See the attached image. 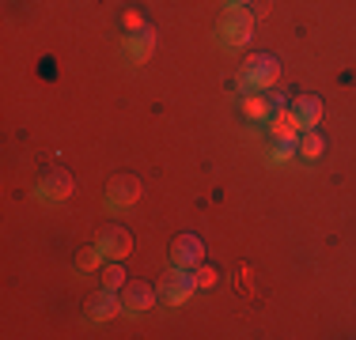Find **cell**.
Listing matches in <instances>:
<instances>
[{
	"label": "cell",
	"instance_id": "1",
	"mask_svg": "<svg viewBox=\"0 0 356 340\" xmlns=\"http://www.w3.org/2000/svg\"><path fill=\"white\" fill-rule=\"evenodd\" d=\"M277 76H281V61L273 53H254L239 68V87H243V95L247 91H269L277 83Z\"/></svg>",
	"mask_w": 356,
	"mask_h": 340
},
{
	"label": "cell",
	"instance_id": "2",
	"mask_svg": "<svg viewBox=\"0 0 356 340\" xmlns=\"http://www.w3.org/2000/svg\"><path fill=\"white\" fill-rule=\"evenodd\" d=\"M193 287H197V269H182V265H171V272H163V280H159V299L167 306H182L186 299L193 295Z\"/></svg>",
	"mask_w": 356,
	"mask_h": 340
},
{
	"label": "cell",
	"instance_id": "3",
	"mask_svg": "<svg viewBox=\"0 0 356 340\" xmlns=\"http://www.w3.org/2000/svg\"><path fill=\"white\" fill-rule=\"evenodd\" d=\"M250 38H254V12H247V8H232L227 19L220 23V42H224L227 49H239V46H247Z\"/></svg>",
	"mask_w": 356,
	"mask_h": 340
},
{
	"label": "cell",
	"instance_id": "4",
	"mask_svg": "<svg viewBox=\"0 0 356 340\" xmlns=\"http://www.w3.org/2000/svg\"><path fill=\"white\" fill-rule=\"evenodd\" d=\"M95 250L110 261H125L133 253V235L125 231V227H118V223H106L95 238Z\"/></svg>",
	"mask_w": 356,
	"mask_h": 340
},
{
	"label": "cell",
	"instance_id": "5",
	"mask_svg": "<svg viewBox=\"0 0 356 340\" xmlns=\"http://www.w3.org/2000/svg\"><path fill=\"white\" fill-rule=\"evenodd\" d=\"M205 261V242L197 235H178L171 242V265H182V269H197Z\"/></svg>",
	"mask_w": 356,
	"mask_h": 340
},
{
	"label": "cell",
	"instance_id": "6",
	"mask_svg": "<svg viewBox=\"0 0 356 340\" xmlns=\"http://www.w3.org/2000/svg\"><path fill=\"white\" fill-rule=\"evenodd\" d=\"M122 303H125V314H144L156 303V287L144 284V280H129V284L122 287Z\"/></svg>",
	"mask_w": 356,
	"mask_h": 340
},
{
	"label": "cell",
	"instance_id": "7",
	"mask_svg": "<svg viewBox=\"0 0 356 340\" xmlns=\"http://www.w3.org/2000/svg\"><path fill=\"white\" fill-rule=\"evenodd\" d=\"M72 193V174L69 170H46L38 182V201H65Z\"/></svg>",
	"mask_w": 356,
	"mask_h": 340
},
{
	"label": "cell",
	"instance_id": "8",
	"mask_svg": "<svg viewBox=\"0 0 356 340\" xmlns=\"http://www.w3.org/2000/svg\"><path fill=\"white\" fill-rule=\"evenodd\" d=\"M137 197H140V178H133V174H118L114 182H110V189H106L110 208H129Z\"/></svg>",
	"mask_w": 356,
	"mask_h": 340
},
{
	"label": "cell",
	"instance_id": "9",
	"mask_svg": "<svg viewBox=\"0 0 356 340\" xmlns=\"http://www.w3.org/2000/svg\"><path fill=\"white\" fill-rule=\"evenodd\" d=\"M292 114H296V121H300V129H315L322 121V99L318 95H296Z\"/></svg>",
	"mask_w": 356,
	"mask_h": 340
},
{
	"label": "cell",
	"instance_id": "10",
	"mask_svg": "<svg viewBox=\"0 0 356 340\" xmlns=\"http://www.w3.org/2000/svg\"><path fill=\"white\" fill-rule=\"evenodd\" d=\"M88 310H91V318H95V321H106V318H114V314H122L125 303H122V295H118L114 287H103V291L91 299Z\"/></svg>",
	"mask_w": 356,
	"mask_h": 340
},
{
	"label": "cell",
	"instance_id": "11",
	"mask_svg": "<svg viewBox=\"0 0 356 340\" xmlns=\"http://www.w3.org/2000/svg\"><path fill=\"white\" fill-rule=\"evenodd\" d=\"M243 114H247L250 121H269V117L277 114V106L266 91H247V95H243Z\"/></svg>",
	"mask_w": 356,
	"mask_h": 340
},
{
	"label": "cell",
	"instance_id": "12",
	"mask_svg": "<svg viewBox=\"0 0 356 340\" xmlns=\"http://www.w3.org/2000/svg\"><path fill=\"white\" fill-rule=\"evenodd\" d=\"M125 49H129L137 61H148L152 57V49H156V31L144 23V27H137V31H129V38H125Z\"/></svg>",
	"mask_w": 356,
	"mask_h": 340
},
{
	"label": "cell",
	"instance_id": "13",
	"mask_svg": "<svg viewBox=\"0 0 356 340\" xmlns=\"http://www.w3.org/2000/svg\"><path fill=\"white\" fill-rule=\"evenodd\" d=\"M269 129H273V136H277V140H284V136H296V129H300V121H296L292 106L277 110V114L269 117Z\"/></svg>",
	"mask_w": 356,
	"mask_h": 340
},
{
	"label": "cell",
	"instance_id": "14",
	"mask_svg": "<svg viewBox=\"0 0 356 340\" xmlns=\"http://www.w3.org/2000/svg\"><path fill=\"white\" fill-rule=\"evenodd\" d=\"M326 151V136L318 129H303V140H300V155L303 159H318Z\"/></svg>",
	"mask_w": 356,
	"mask_h": 340
},
{
	"label": "cell",
	"instance_id": "15",
	"mask_svg": "<svg viewBox=\"0 0 356 340\" xmlns=\"http://www.w3.org/2000/svg\"><path fill=\"white\" fill-rule=\"evenodd\" d=\"M125 284H129V276H125L122 261H110V265L103 269V287H114V291H122Z\"/></svg>",
	"mask_w": 356,
	"mask_h": 340
},
{
	"label": "cell",
	"instance_id": "16",
	"mask_svg": "<svg viewBox=\"0 0 356 340\" xmlns=\"http://www.w3.org/2000/svg\"><path fill=\"white\" fill-rule=\"evenodd\" d=\"M296 151H300V144H296V136H284V140H277V148H273V159H277V163H284V159H292Z\"/></svg>",
	"mask_w": 356,
	"mask_h": 340
},
{
	"label": "cell",
	"instance_id": "17",
	"mask_svg": "<svg viewBox=\"0 0 356 340\" xmlns=\"http://www.w3.org/2000/svg\"><path fill=\"white\" fill-rule=\"evenodd\" d=\"M213 284H216V269L197 265V287H213Z\"/></svg>",
	"mask_w": 356,
	"mask_h": 340
},
{
	"label": "cell",
	"instance_id": "18",
	"mask_svg": "<svg viewBox=\"0 0 356 340\" xmlns=\"http://www.w3.org/2000/svg\"><path fill=\"white\" fill-rule=\"evenodd\" d=\"M99 257H103L99 250H83L80 257H76V265H80V269H95V261H99Z\"/></svg>",
	"mask_w": 356,
	"mask_h": 340
},
{
	"label": "cell",
	"instance_id": "19",
	"mask_svg": "<svg viewBox=\"0 0 356 340\" xmlns=\"http://www.w3.org/2000/svg\"><path fill=\"white\" fill-rule=\"evenodd\" d=\"M227 4V12H232V8H247V0H224Z\"/></svg>",
	"mask_w": 356,
	"mask_h": 340
}]
</instances>
